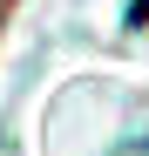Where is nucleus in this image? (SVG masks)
I'll use <instances>...</instances> for the list:
<instances>
[{"instance_id":"obj_1","label":"nucleus","mask_w":149,"mask_h":156,"mask_svg":"<svg viewBox=\"0 0 149 156\" xmlns=\"http://www.w3.org/2000/svg\"><path fill=\"white\" fill-rule=\"evenodd\" d=\"M149 20V0H129V27H142Z\"/></svg>"},{"instance_id":"obj_2","label":"nucleus","mask_w":149,"mask_h":156,"mask_svg":"<svg viewBox=\"0 0 149 156\" xmlns=\"http://www.w3.org/2000/svg\"><path fill=\"white\" fill-rule=\"evenodd\" d=\"M0 7H7V0H0Z\"/></svg>"}]
</instances>
